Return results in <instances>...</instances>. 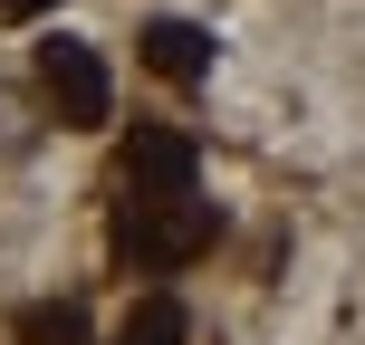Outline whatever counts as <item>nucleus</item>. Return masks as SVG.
<instances>
[{"mask_svg":"<svg viewBox=\"0 0 365 345\" xmlns=\"http://www.w3.org/2000/svg\"><path fill=\"white\" fill-rule=\"evenodd\" d=\"M212 240H221V211L202 192H164V201L125 192V211H115V250H125L135 269H192Z\"/></svg>","mask_w":365,"mask_h":345,"instance_id":"nucleus-1","label":"nucleus"},{"mask_svg":"<svg viewBox=\"0 0 365 345\" xmlns=\"http://www.w3.org/2000/svg\"><path fill=\"white\" fill-rule=\"evenodd\" d=\"M38 96H48V115H58L68 134L106 125V115H115L106 48H96V38H68V29H48V38H38Z\"/></svg>","mask_w":365,"mask_h":345,"instance_id":"nucleus-2","label":"nucleus"},{"mask_svg":"<svg viewBox=\"0 0 365 345\" xmlns=\"http://www.w3.org/2000/svg\"><path fill=\"white\" fill-rule=\"evenodd\" d=\"M125 192L135 201H164V192H202V144L182 125H145L125 144Z\"/></svg>","mask_w":365,"mask_h":345,"instance_id":"nucleus-3","label":"nucleus"},{"mask_svg":"<svg viewBox=\"0 0 365 345\" xmlns=\"http://www.w3.org/2000/svg\"><path fill=\"white\" fill-rule=\"evenodd\" d=\"M135 58H145L164 87H202V77H212V29L164 10V19H145V29H135Z\"/></svg>","mask_w":365,"mask_h":345,"instance_id":"nucleus-4","label":"nucleus"},{"mask_svg":"<svg viewBox=\"0 0 365 345\" xmlns=\"http://www.w3.org/2000/svg\"><path fill=\"white\" fill-rule=\"evenodd\" d=\"M182 336H192V317H182V297H164V288L115 327V345H182Z\"/></svg>","mask_w":365,"mask_h":345,"instance_id":"nucleus-5","label":"nucleus"},{"mask_svg":"<svg viewBox=\"0 0 365 345\" xmlns=\"http://www.w3.org/2000/svg\"><path fill=\"white\" fill-rule=\"evenodd\" d=\"M19 345H87V317L77 307H29L19 317Z\"/></svg>","mask_w":365,"mask_h":345,"instance_id":"nucleus-6","label":"nucleus"},{"mask_svg":"<svg viewBox=\"0 0 365 345\" xmlns=\"http://www.w3.org/2000/svg\"><path fill=\"white\" fill-rule=\"evenodd\" d=\"M0 10H10V19H29V10H38V0H0Z\"/></svg>","mask_w":365,"mask_h":345,"instance_id":"nucleus-7","label":"nucleus"}]
</instances>
